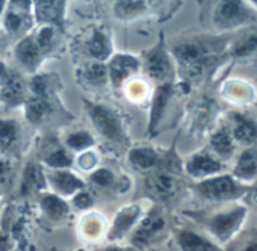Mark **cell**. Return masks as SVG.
<instances>
[{"instance_id":"obj_1","label":"cell","mask_w":257,"mask_h":251,"mask_svg":"<svg viewBox=\"0 0 257 251\" xmlns=\"http://www.w3.org/2000/svg\"><path fill=\"white\" fill-rule=\"evenodd\" d=\"M221 52V46L204 40H189L174 47L180 71L188 82L201 79L219 61Z\"/></svg>"},{"instance_id":"obj_2","label":"cell","mask_w":257,"mask_h":251,"mask_svg":"<svg viewBox=\"0 0 257 251\" xmlns=\"http://www.w3.org/2000/svg\"><path fill=\"white\" fill-rule=\"evenodd\" d=\"M197 194L212 203H224V201H234L243 198L249 188L236 182L231 174H219L206 180H201L195 185Z\"/></svg>"},{"instance_id":"obj_3","label":"cell","mask_w":257,"mask_h":251,"mask_svg":"<svg viewBox=\"0 0 257 251\" xmlns=\"http://www.w3.org/2000/svg\"><path fill=\"white\" fill-rule=\"evenodd\" d=\"M248 209L245 204H234L227 210L218 212L207 221V228L210 234L219 243H228L242 230L246 219Z\"/></svg>"},{"instance_id":"obj_4","label":"cell","mask_w":257,"mask_h":251,"mask_svg":"<svg viewBox=\"0 0 257 251\" xmlns=\"http://www.w3.org/2000/svg\"><path fill=\"white\" fill-rule=\"evenodd\" d=\"M257 19L255 8L245 2H221L213 11V23L221 31H233Z\"/></svg>"},{"instance_id":"obj_5","label":"cell","mask_w":257,"mask_h":251,"mask_svg":"<svg viewBox=\"0 0 257 251\" xmlns=\"http://www.w3.org/2000/svg\"><path fill=\"white\" fill-rule=\"evenodd\" d=\"M85 104H86L88 113L91 116L92 124L95 126V129L106 140L122 143L125 135H124V126H122L119 115L103 103L85 101Z\"/></svg>"},{"instance_id":"obj_6","label":"cell","mask_w":257,"mask_h":251,"mask_svg":"<svg viewBox=\"0 0 257 251\" xmlns=\"http://www.w3.org/2000/svg\"><path fill=\"white\" fill-rule=\"evenodd\" d=\"M228 116L230 126H227V128L234 143L237 146H243L245 149L257 147V119L239 110H231Z\"/></svg>"},{"instance_id":"obj_7","label":"cell","mask_w":257,"mask_h":251,"mask_svg":"<svg viewBox=\"0 0 257 251\" xmlns=\"http://www.w3.org/2000/svg\"><path fill=\"white\" fill-rule=\"evenodd\" d=\"M224 170H225L224 164L207 150L192 155L185 164L186 174L200 182L215 177V176H219V174H224Z\"/></svg>"},{"instance_id":"obj_8","label":"cell","mask_w":257,"mask_h":251,"mask_svg":"<svg viewBox=\"0 0 257 251\" xmlns=\"http://www.w3.org/2000/svg\"><path fill=\"white\" fill-rule=\"evenodd\" d=\"M146 70L149 76L161 83L171 82L173 77V64L171 59L164 49L162 43H159L155 49H152L146 56Z\"/></svg>"},{"instance_id":"obj_9","label":"cell","mask_w":257,"mask_h":251,"mask_svg":"<svg viewBox=\"0 0 257 251\" xmlns=\"http://www.w3.org/2000/svg\"><path fill=\"white\" fill-rule=\"evenodd\" d=\"M231 177L245 186L257 182V147H248L239 153L231 170Z\"/></svg>"},{"instance_id":"obj_10","label":"cell","mask_w":257,"mask_h":251,"mask_svg":"<svg viewBox=\"0 0 257 251\" xmlns=\"http://www.w3.org/2000/svg\"><path fill=\"white\" fill-rule=\"evenodd\" d=\"M164 227H165L164 216L158 212H150L137 227L132 242L137 245V248L143 249V246L149 245L164 230Z\"/></svg>"},{"instance_id":"obj_11","label":"cell","mask_w":257,"mask_h":251,"mask_svg":"<svg viewBox=\"0 0 257 251\" xmlns=\"http://www.w3.org/2000/svg\"><path fill=\"white\" fill-rule=\"evenodd\" d=\"M107 68V76L115 88H119L122 82L140 68V61L132 55H116L110 59Z\"/></svg>"},{"instance_id":"obj_12","label":"cell","mask_w":257,"mask_h":251,"mask_svg":"<svg viewBox=\"0 0 257 251\" xmlns=\"http://www.w3.org/2000/svg\"><path fill=\"white\" fill-rule=\"evenodd\" d=\"M140 215H141V207L138 204H128V206L122 207L121 210H118V213L112 222V227L107 233V239L109 240L121 239L134 227V224L137 222Z\"/></svg>"},{"instance_id":"obj_13","label":"cell","mask_w":257,"mask_h":251,"mask_svg":"<svg viewBox=\"0 0 257 251\" xmlns=\"http://www.w3.org/2000/svg\"><path fill=\"white\" fill-rule=\"evenodd\" d=\"M209 146H210V150H212V155L219 159L221 162L224 161H228L234 156L236 153V147L237 144L234 143L228 128H219L216 129L212 135H210V140H209Z\"/></svg>"},{"instance_id":"obj_14","label":"cell","mask_w":257,"mask_h":251,"mask_svg":"<svg viewBox=\"0 0 257 251\" xmlns=\"http://www.w3.org/2000/svg\"><path fill=\"white\" fill-rule=\"evenodd\" d=\"M173 95V83L167 82V83H161L156 88L153 101H152V110H150V122H149V131L153 134L156 131V128L159 126V121L164 116V112L167 109V104L170 101Z\"/></svg>"},{"instance_id":"obj_15","label":"cell","mask_w":257,"mask_h":251,"mask_svg":"<svg viewBox=\"0 0 257 251\" xmlns=\"http://www.w3.org/2000/svg\"><path fill=\"white\" fill-rule=\"evenodd\" d=\"M49 182L55 188V191L61 195H71L74 192H79L83 189L85 182L79 179L76 174L65 171V170H56L49 174Z\"/></svg>"},{"instance_id":"obj_16","label":"cell","mask_w":257,"mask_h":251,"mask_svg":"<svg viewBox=\"0 0 257 251\" xmlns=\"http://www.w3.org/2000/svg\"><path fill=\"white\" fill-rule=\"evenodd\" d=\"M176 239L182 251H219L218 245L213 240L192 230H179Z\"/></svg>"},{"instance_id":"obj_17","label":"cell","mask_w":257,"mask_h":251,"mask_svg":"<svg viewBox=\"0 0 257 251\" xmlns=\"http://www.w3.org/2000/svg\"><path fill=\"white\" fill-rule=\"evenodd\" d=\"M218 115V104L213 100L204 98L201 100L195 109L192 116V128L197 132H204L215 122V118Z\"/></svg>"},{"instance_id":"obj_18","label":"cell","mask_w":257,"mask_h":251,"mask_svg":"<svg viewBox=\"0 0 257 251\" xmlns=\"http://www.w3.org/2000/svg\"><path fill=\"white\" fill-rule=\"evenodd\" d=\"M0 98L11 106L22 104L26 100V91H25L23 80L16 74L8 73L7 79L2 82V94H0Z\"/></svg>"},{"instance_id":"obj_19","label":"cell","mask_w":257,"mask_h":251,"mask_svg":"<svg viewBox=\"0 0 257 251\" xmlns=\"http://www.w3.org/2000/svg\"><path fill=\"white\" fill-rule=\"evenodd\" d=\"M41 55L43 53L38 49V46L35 43V38H32V37H28V38L22 40L17 44V47H16V56H17V59L28 70H34L40 64Z\"/></svg>"},{"instance_id":"obj_20","label":"cell","mask_w":257,"mask_h":251,"mask_svg":"<svg viewBox=\"0 0 257 251\" xmlns=\"http://www.w3.org/2000/svg\"><path fill=\"white\" fill-rule=\"evenodd\" d=\"M177 188H179V183L176 177L168 173H158L150 180V191L161 200H165L174 195Z\"/></svg>"},{"instance_id":"obj_21","label":"cell","mask_w":257,"mask_h":251,"mask_svg":"<svg viewBox=\"0 0 257 251\" xmlns=\"http://www.w3.org/2000/svg\"><path fill=\"white\" fill-rule=\"evenodd\" d=\"M40 204H41L43 212H44L50 219H53V221H61V219H64V218L68 215V212H70L68 204H67L61 197H58V195H55V194H47V195L41 197Z\"/></svg>"},{"instance_id":"obj_22","label":"cell","mask_w":257,"mask_h":251,"mask_svg":"<svg viewBox=\"0 0 257 251\" xmlns=\"http://www.w3.org/2000/svg\"><path fill=\"white\" fill-rule=\"evenodd\" d=\"M254 53H257V29L242 34L230 50L231 58H246Z\"/></svg>"},{"instance_id":"obj_23","label":"cell","mask_w":257,"mask_h":251,"mask_svg":"<svg viewBox=\"0 0 257 251\" xmlns=\"http://www.w3.org/2000/svg\"><path fill=\"white\" fill-rule=\"evenodd\" d=\"M128 162L138 170H150L159 164V153L150 147H138L128 153Z\"/></svg>"},{"instance_id":"obj_24","label":"cell","mask_w":257,"mask_h":251,"mask_svg":"<svg viewBox=\"0 0 257 251\" xmlns=\"http://www.w3.org/2000/svg\"><path fill=\"white\" fill-rule=\"evenodd\" d=\"M64 2H38L35 4V14L40 22L61 23L64 13Z\"/></svg>"},{"instance_id":"obj_25","label":"cell","mask_w":257,"mask_h":251,"mask_svg":"<svg viewBox=\"0 0 257 251\" xmlns=\"http://www.w3.org/2000/svg\"><path fill=\"white\" fill-rule=\"evenodd\" d=\"M110 41L109 38L101 32V31H94L92 37L88 41V52L91 53V56H94L98 62L104 61L106 58H109L110 55Z\"/></svg>"},{"instance_id":"obj_26","label":"cell","mask_w":257,"mask_h":251,"mask_svg":"<svg viewBox=\"0 0 257 251\" xmlns=\"http://www.w3.org/2000/svg\"><path fill=\"white\" fill-rule=\"evenodd\" d=\"M46 186V177L41 171L40 167H37L35 164H29L25 168L23 173V191L29 192V191H40Z\"/></svg>"},{"instance_id":"obj_27","label":"cell","mask_w":257,"mask_h":251,"mask_svg":"<svg viewBox=\"0 0 257 251\" xmlns=\"http://www.w3.org/2000/svg\"><path fill=\"white\" fill-rule=\"evenodd\" d=\"M107 68L103 62H92L88 64L83 70H82V79L94 86H101L106 83L107 80Z\"/></svg>"},{"instance_id":"obj_28","label":"cell","mask_w":257,"mask_h":251,"mask_svg":"<svg viewBox=\"0 0 257 251\" xmlns=\"http://www.w3.org/2000/svg\"><path fill=\"white\" fill-rule=\"evenodd\" d=\"M147 11L146 2H116L113 13L121 20H132Z\"/></svg>"},{"instance_id":"obj_29","label":"cell","mask_w":257,"mask_h":251,"mask_svg":"<svg viewBox=\"0 0 257 251\" xmlns=\"http://www.w3.org/2000/svg\"><path fill=\"white\" fill-rule=\"evenodd\" d=\"M227 92V95L234 101V103H245V101H251L254 97V91L248 83H243L242 80H234L230 82L225 89L224 94Z\"/></svg>"},{"instance_id":"obj_30","label":"cell","mask_w":257,"mask_h":251,"mask_svg":"<svg viewBox=\"0 0 257 251\" xmlns=\"http://www.w3.org/2000/svg\"><path fill=\"white\" fill-rule=\"evenodd\" d=\"M50 112V104L44 98H31L26 101V116L32 122H41Z\"/></svg>"},{"instance_id":"obj_31","label":"cell","mask_w":257,"mask_h":251,"mask_svg":"<svg viewBox=\"0 0 257 251\" xmlns=\"http://www.w3.org/2000/svg\"><path fill=\"white\" fill-rule=\"evenodd\" d=\"M19 137V124L14 119H0V149L11 147Z\"/></svg>"},{"instance_id":"obj_32","label":"cell","mask_w":257,"mask_h":251,"mask_svg":"<svg viewBox=\"0 0 257 251\" xmlns=\"http://www.w3.org/2000/svg\"><path fill=\"white\" fill-rule=\"evenodd\" d=\"M35 43L38 46V49L41 50V53H47L53 49L55 46V29L52 26H44L41 28V31L38 32Z\"/></svg>"},{"instance_id":"obj_33","label":"cell","mask_w":257,"mask_h":251,"mask_svg":"<svg viewBox=\"0 0 257 251\" xmlns=\"http://www.w3.org/2000/svg\"><path fill=\"white\" fill-rule=\"evenodd\" d=\"M44 164L52 167V168L64 170L73 164V159L70 158V155L65 150H56V152L50 153L47 158H44Z\"/></svg>"},{"instance_id":"obj_34","label":"cell","mask_w":257,"mask_h":251,"mask_svg":"<svg viewBox=\"0 0 257 251\" xmlns=\"http://www.w3.org/2000/svg\"><path fill=\"white\" fill-rule=\"evenodd\" d=\"M67 144L73 150H85V149H88V147H91L94 144V140H92V137L88 132L82 131V132L71 134L67 138Z\"/></svg>"},{"instance_id":"obj_35","label":"cell","mask_w":257,"mask_h":251,"mask_svg":"<svg viewBox=\"0 0 257 251\" xmlns=\"http://www.w3.org/2000/svg\"><path fill=\"white\" fill-rule=\"evenodd\" d=\"M49 85H50V82L47 80L46 76H38V77H35V79L32 80L31 89H32V92L35 94L37 98H44V100H46L47 91H49Z\"/></svg>"},{"instance_id":"obj_36","label":"cell","mask_w":257,"mask_h":251,"mask_svg":"<svg viewBox=\"0 0 257 251\" xmlns=\"http://www.w3.org/2000/svg\"><path fill=\"white\" fill-rule=\"evenodd\" d=\"M5 28L10 32H17L23 28V17L20 14H17L16 11H10L5 16Z\"/></svg>"},{"instance_id":"obj_37","label":"cell","mask_w":257,"mask_h":251,"mask_svg":"<svg viewBox=\"0 0 257 251\" xmlns=\"http://www.w3.org/2000/svg\"><path fill=\"white\" fill-rule=\"evenodd\" d=\"M91 180L98 186H109L113 182V174L106 168H98L97 171L92 173Z\"/></svg>"},{"instance_id":"obj_38","label":"cell","mask_w":257,"mask_h":251,"mask_svg":"<svg viewBox=\"0 0 257 251\" xmlns=\"http://www.w3.org/2000/svg\"><path fill=\"white\" fill-rule=\"evenodd\" d=\"M74 206L77 207V209H89L92 204H94V201H92V197L86 192V191H79L77 194H76V197H74Z\"/></svg>"},{"instance_id":"obj_39","label":"cell","mask_w":257,"mask_h":251,"mask_svg":"<svg viewBox=\"0 0 257 251\" xmlns=\"http://www.w3.org/2000/svg\"><path fill=\"white\" fill-rule=\"evenodd\" d=\"M14 243L8 234H0V251H13Z\"/></svg>"},{"instance_id":"obj_40","label":"cell","mask_w":257,"mask_h":251,"mask_svg":"<svg viewBox=\"0 0 257 251\" xmlns=\"http://www.w3.org/2000/svg\"><path fill=\"white\" fill-rule=\"evenodd\" d=\"M7 76H8V71H7V67L0 62V85H2V82L7 79Z\"/></svg>"},{"instance_id":"obj_41","label":"cell","mask_w":257,"mask_h":251,"mask_svg":"<svg viewBox=\"0 0 257 251\" xmlns=\"http://www.w3.org/2000/svg\"><path fill=\"white\" fill-rule=\"evenodd\" d=\"M246 195H249V197H251V200H252V203H254V204H257V182H255V185H254L252 191H248V194H246Z\"/></svg>"},{"instance_id":"obj_42","label":"cell","mask_w":257,"mask_h":251,"mask_svg":"<svg viewBox=\"0 0 257 251\" xmlns=\"http://www.w3.org/2000/svg\"><path fill=\"white\" fill-rule=\"evenodd\" d=\"M242 251H257V240H252V242H249Z\"/></svg>"},{"instance_id":"obj_43","label":"cell","mask_w":257,"mask_h":251,"mask_svg":"<svg viewBox=\"0 0 257 251\" xmlns=\"http://www.w3.org/2000/svg\"><path fill=\"white\" fill-rule=\"evenodd\" d=\"M100 251H124V248L116 246V245H112V246H106V248H103V249H100Z\"/></svg>"},{"instance_id":"obj_44","label":"cell","mask_w":257,"mask_h":251,"mask_svg":"<svg viewBox=\"0 0 257 251\" xmlns=\"http://www.w3.org/2000/svg\"><path fill=\"white\" fill-rule=\"evenodd\" d=\"M7 170H8V164H7V162H2V161H0V173L4 174Z\"/></svg>"},{"instance_id":"obj_45","label":"cell","mask_w":257,"mask_h":251,"mask_svg":"<svg viewBox=\"0 0 257 251\" xmlns=\"http://www.w3.org/2000/svg\"><path fill=\"white\" fill-rule=\"evenodd\" d=\"M4 5H5L4 2H0V13H2V10H4Z\"/></svg>"},{"instance_id":"obj_46","label":"cell","mask_w":257,"mask_h":251,"mask_svg":"<svg viewBox=\"0 0 257 251\" xmlns=\"http://www.w3.org/2000/svg\"><path fill=\"white\" fill-rule=\"evenodd\" d=\"M76 251H86V249H83V248H79V249H76Z\"/></svg>"},{"instance_id":"obj_47","label":"cell","mask_w":257,"mask_h":251,"mask_svg":"<svg viewBox=\"0 0 257 251\" xmlns=\"http://www.w3.org/2000/svg\"><path fill=\"white\" fill-rule=\"evenodd\" d=\"M13 251H25V249H13Z\"/></svg>"}]
</instances>
